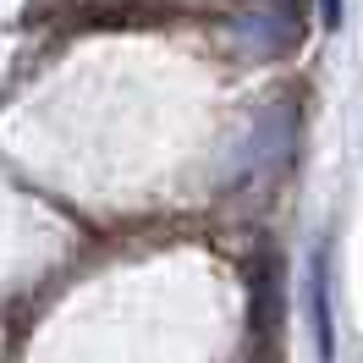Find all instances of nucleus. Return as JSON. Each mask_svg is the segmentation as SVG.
<instances>
[{
    "mask_svg": "<svg viewBox=\"0 0 363 363\" xmlns=\"http://www.w3.org/2000/svg\"><path fill=\"white\" fill-rule=\"evenodd\" d=\"M330 242H319L308 259V330H314L319 363H336V297H330Z\"/></svg>",
    "mask_w": 363,
    "mask_h": 363,
    "instance_id": "f257e3e1",
    "label": "nucleus"
},
{
    "mask_svg": "<svg viewBox=\"0 0 363 363\" xmlns=\"http://www.w3.org/2000/svg\"><path fill=\"white\" fill-rule=\"evenodd\" d=\"M314 11H319V23H325V28H341V17H347L341 0H314Z\"/></svg>",
    "mask_w": 363,
    "mask_h": 363,
    "instance_id": "f03ea898",
    "label": "nucleus"
}]
</instances>
